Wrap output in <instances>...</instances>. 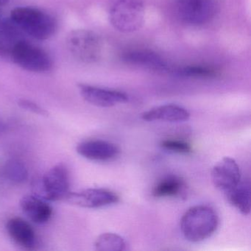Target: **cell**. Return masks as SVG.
Instances as JSON below:
<instances>
[{
	"instance_id": "8992f818",
	"label": "cell",
	"mask_w": 251,
	"mask_h": 251,
	"mask_svg": "<svg viewBox=\"0 0 251 251\" xmlns=\"http://www.w3.org/2000/svg\"><path fill=\"white\" fill-rule=\"evenodd\" d=\"M216 0H177L179 18L190 25H202L213 20L217 12Z\"/></svg>"
},
{
	"instance_id": "603a6c76",
	"label": "cell",
	"mask_w": 251,
	"mask_h": 251,
	"mask_svg": "<svg viewBox=\"0 0 251 251\" xmlns=\"http://www.w3.org/2000/svg\"><path fill=\"white\" fill-rule=\"evenodd\" d=\"M18 103L22 108L26 110V111H30L33 114L44 116V117H48V115H49V113L46 110L44 109L43 108L39 106L35 102H32V101L27 100H20Z\"/></svg>"
},
{
	"instance_id": "d6986e66",
	"label": "cell",
	"mask_w": 251,
	"mask_h": 251,
	"mask_svg": "<svg viewBox=\"0 0 251 251\" xmlns=\"http://www.w3.org/2000/svg\"><path fill=\"white\" fill-rule=\"evenodd\" d=\"M3 174L6 179L12 183H24L28 178L27 167L20 160L11 159L5 163L3 167Z\"/></svg>"
},
{
	"instance_id": "277c9868",
	"label": "cell",
	"mask_w": 251,
	"mask_h": 251,
	"mask_svg": "<svg viewBox=\"0 0 251 251\" xmlns=\"http://www.w3.org/2000/svg\"><path fill=\"white\" fill-rule=\"evenodd\" d=\"M11 55L16 64L31 73H46L52 67V58L46 51L26 41H17L11 48Z\"/></svg>"
},
{
	"instance_id": "d4e9b609",
	"label": "cell",
	"mask_w": 251,
	"mask_h": 251,
	"mask_svg": "<svg viewBox=\"0 0 251 251\" xmlns=\"http://www.w3.org/2000/svg\"><path fill=\"white\" fill-rule=\"evenodd\" d=\"M6 2L7 0H0V5H4Z\"/></svg>"
},
{
	"instance_id": "cb8c5ba5",
	"label": "cell",
	"mask_w": 251,
	"mask_h": 251,
	"mask_svg": "<svg viewBox=\"0 0 251 251\" xmlns=\"http://www.w3.org/2000/svg\"><path fill=\"white\" fill-rule=\"evenodd\" d=\"M6 129V125H5L3 122H2L1 120H0V134H2V133H5Z\"/></svg>"
},
{
	"instance_id": "ba28073f",
	"label": "cell",
	"mask_w": 251,
	"mask_h": 251,
	"mask_svg": "<svg viewBox=\"0 0 251 251\" xmlns=\"http://www.w3.org/2000/svg\"><path fill=\"white\" fill-rule=\"evenodd\" d=\"M71 205L85 208H98L117 203V194L104 189H87L80 192H70L65 198Z\"/></svg>"
},
{
	"instance_id": "9c48e42d",
	"label": "cell",
	"mask_w": 251,
	"mask_h": 251,
	"mask_svg": "<svg viewBox=\"0 0 251 251\" xmlns=\"http://www.w3.org/2000/svg\"><path fill=\"white\" fill-rule=\"evenodd\" d=\"M213 184L219 190L226 192L231 190L241 181V173L236 161L225 157L214 165L211 170Z\"/></svg>"
},
{
	"instance_id": "44dd1931",
	"label": "cell",
	"mask_w": 251,
	"mask_h": 251,
	"mask_svg": "<svg viewBox=\"0 0 251 251\" xmlns=\"http://www.w3.org/2000/svg\"><path fill=\"white\" fill-rule=\"evenodd\" d=\"M12 25L13 23H11L5 19L0 17V49H4L15 38V25Z\"/></svg>"
},
{
	"instance_id": "7a4b0ae2",
	"label": "cell",
	"mask_w": 251,
	"mask_h": 251,
	"mask_svg": "<svg viewBox=\"0 0 251 251\" xmlns=\"http://www.w3.org/2000/svg\"><path fill=\"white\" fill-rule=\"evenodd\" d=\"M11 22L37 40H47L55 34L57 23L48 13L33 7H18L11 13Z\"/></svg>"
},
{
	"instance_id": "7c38bea8",
	"label": "cell",
	"mask_w": 251,
	"mask_h": 251,
	"mask_svg": "<svg viewBox=\"0 0 251 251\" xmlns=\"http://www.w3.org/2000/svg\"><path fill=\"white\" fill-rule=\"evenodd\" d=\"M7 231L11 239L25 249L32 250L37 245L36 233L27 222L20 217L8 220Z\"/></svg>"
},
{
	"instance_id": "5bb4252c",
	"label": "cell",
	"mask_w": 251,
	"mask_h": 251,
	"mask_svg": "<svg viewBox=\"0 0 251 251\" xmlns=\"http://www.w3.org/2000/svg\"><path fill=\"white\" fill-rule=\"evenodd\" d=\"M142 120L148 122L165 121L171 123L187 121L190 114L186 108L177 105H161L151 108L142 114Z\"/></svg>"
},
{
	"instance_id": "2e32d148",
	"label": "cell",
	"mask_w": 251,
	"mask_h": 251,
	"mask_svg": "<svg viewBox=\"0 0 251 251\" xmlns=\"http://www.w3.org/2000/svg\"><path fill=\"white\" fill-rule=\"evenodd\" d=\"M251 192L249 182L240 181L237 186L225 194L230 205L244 215H248L251 212Z\"/></svg>"
},
{
	"instance_id": "9a60e30c",
	"label": "cell",
	"mask_w": 251,
	"mask_h": 251,
	"mask_svg": "<svg viewBox=\"0 0 251 251\" xmlns=\"http://www.w3.org/2000/svg\"><path fill=\"white\" fill-rule=\"evenodd\" d=\"M125 61L134 65L140 66L156 71H171L167 63L156 53L146 50L131 51L126 54Z\"/></svg>"
},
{
	"instance_id": "5b68a950",
	"label": "cell",
	"mask_w": 251,
	"mask_h": 251,
	"mask_svg": "<svg viewBox=\"0 0 251 251\" xmlns=\"http://www.w3.org/2000/svg\"><path fill=\"white\" fill-rule=\"evenodd\" d=\"M67 47L73 56L83 63H95L102 55V43L99 36L89 30L71 32L67 38Z\"/></svg>"
},
{
	"instance_id": "8fae6325",
	"label": "cell",
	"mask_w": 251,
	"mask_h": 251,
	"mask_svg": "<svg viewBox=\"0 0 251 251\" xmlns=\"http://www.w3.org/2000/svg\"><path fill=\"white\" fill-rule=\"evenodd\" d=\"M77 153L91 161H106L120 153V149L111 142L103 140H90L81 142L76 148Z\"/></svg>"
},
{
	"instance_id": "52a82bcc",
	"label": "cell",
	"mask_w": 251,
	"mask_h": 251,
	"mask_svg": "<svg viewBox=\"0 0 251 251\" xmlns=\"http://www.w3.org/2000/svg\"><path fill=\"white\" fill-rule=\"evenodd\" d=\"M42 186L45 200H65L70 193V176L67 167L58 164L48 170L42 177Z\"/></svg>"
},
{
	"instance_id": "ac0fdd59",
	"label": "cell",
	"mask_w": 251,
	"mask_h": 251,
	"mask_svg": "<svg viewBox=\"0 0 251 251\" xmlns=\"http://www.w3.org/2000/svg\"><path fill=\"white\" fill-rule=\"evenodd\" d=\"M183 182L177 177H168L161 180L154 188L152 195L155 198L175 197L180 195Z\"/></svg>"
},
{
	"instance_id": "3957f363",
	"label": "cell",
	"mask_w": 251,
	"mask_h": 251,
	"mask_svg": "<svg viewBox=\"0 0 251 251\" xmlns=\"http://www.w3.org/2000/svg\"><path fill=\"white\" fill-rule=\"evenodd\" d=\"M145 6L141 0H114L108 11L114 28L123 33L137 31L145 22Z\"/></svg>"
},
{
	"instance_id": "6da1fadb",
	"label": "cell",
	"mask_w": 251,
	"mask_h": 251,
	"mask_svg": "<svg viewBox=\"0 0 251 251\" xmlns=\"http://www.w3.org/2000/svg\"><path fill=\"white\" fill-rule=\"evenodd\" d=\"M219 226V217L208 205L191 207L180 220V230L186 240L202 242L214 234Z\"/></svg>"
},
{
	"instance_id": "e0dca14e",
	"label": "cell",
	"mask_w": 251,
	"mask_h": 251,
	"mask_svg": "<svg viewBox=\"0 0 251 251\" xmlns=\"http://www.w3.org/2000/svg\"><path fill=\"white\" fill-rule=\"evenodd\" d=\"M95 248L98 251H123L126 249V242L120 235L105 233L97 238Z\"/></svg>"
},
{
	"instance_id": "4fadbf2b",
	"label": "cell",
	"mask_w": 251,
	"mask_h": 251,
	"mask_svg": "<svg viewBox=\"0 0 251 251\" xmlns=\"http://www.w3.org/2000/svg\"><path fill=\"white\" fill-rule=\"evenodd\" d=\"M20 206L23 212L33 223L44 224L52 215V208L45 198L36 195H26L22 198Z\"/></svg>"
},
{
	"instance_id": "7402d4cb",
	"label": "cell",
	"mask_w": 251,
	"mask_h": 251,
	"mask_svg": "<svg viewBox=\"0 0 251 251\" xmlns=\"http://www.w3.org/2000/svg\"><path fill=\"white\" fill-rule=\"evenodd\" d=\"M161 146L167 151L178 153H189L192 152V147L183 141L176 139H167L161 142Z\"/></svg>"
},
{
	"instance_id": "ffe728a7",
	"label": "cell",
	"mask_w": 251,
	"mask_h": 251,
	"mask_svg": "<svg viewBox=\"0 0 251 251\" xmlns=\"http://www.w3.org/2000/svg\"><path fill=\"white\" fill-rule=\"evenodd\" d=\"M175 73L180 77H195V78H205V77H212L217 75V72L209 67H202V66H186V67H179L175 70Z\"/></svg>"
},
{
	"instance_id": "30bf717a",
	"label": "cell",
	"mask_w": 251,
	"mask_h": 251,
	"mask_svg": "<svg viewBox=\"0 0 251 251\" xmlns=\"http://www.w3.org/2000/svg\"><path fill=\"white\" fill-rule=\"evenodd\" d=\"M78 88L80 95L86 102L101 108H111L127 102L129 99L127 94L120 91L86 84H80Z\"/></svg>"
}]
</instances>
